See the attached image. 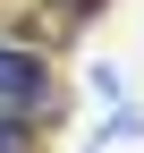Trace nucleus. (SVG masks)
<instances>
[{
    "label": "nucleus",
    "instance_id": "f03ea898",
    "mask_svg": "<svg viewBox=\"0 0 144 153\" xmlns=\"http://www.w3.org/2000/svg\"><path fill=\"white\" fill-rule=\"evenodd\" d=\"M0 153H34V119L26 111H0Z\"/></svg>",
    "mask_w": 144,
    "mask_h": 153
},
{
    "label": "nucleus",
    "instance_id": "7ed1b4c3",
    "mask_svg": "<svg viewBox=\"0 0 144 153\" xmlns=\"http://www.w3.org/2000/svg\"><path fill=\"white\" fill-rule=\"evenodd\" d=\"M102 0H51V17H68V26H76V17H93Z\"/></svg>",
    "mask_w": 144,
    "mask_h": 153
},
{
    "label": "nucleus",
    "instance_id": "f257e3e1",
    "mask_svg": "<svg viewBox=\"0 0 144 153\" xmlns=\"http://www.w3.org/2000/svg\"><path fill=\"white\" fill-rule=\"evenodd\" d=\"M43 94H51V68H43V51H17V43H0V111H43Z\"/></svg>",
    "mask_w": 144,
    "mask_h": 153
}]
</instances>
